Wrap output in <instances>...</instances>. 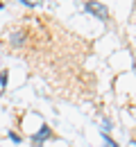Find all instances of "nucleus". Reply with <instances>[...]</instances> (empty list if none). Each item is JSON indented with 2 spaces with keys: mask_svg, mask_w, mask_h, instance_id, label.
I'll return each instance as SVG.
<instances>
[{
  "mask_svg": "<svg viewBox=\"0 0 136 147\" xmlns=\"http://www.w3.org/2000/svg\"><path fill=\"white\" fill-rule=\"evenodd\" d=\"M23 5H27V7H37L39 5V0H20Z\"/></svg>",
  "mask_w": 136,
  "mask_h": 147,
  "instance_id": "obj_4",
  "label": "nucleus"
},
{
  "mask_svg": "<svg viewBox=\"0 0 136 147\" xmlns=\"http://www.w3.org/2000/svg\"><path fill=\"white\" fill-rule=\"evenodd\" d=\"M0 84H2V86L7 84V70H2V75H0Z\"/></svg>",
  "mask_w": 136,
  "mask_h": 147,
  "instance_id": "obj_6",
  "label": "nucleus"
},
{
  "mask_svg": "<svg viewBox=\"0 0 136 147\" xmlns=\"http://www.w3.org/2000/svg\"><path fill=\"white\" fill-rule=\"evenodd\" d=\"M84 9H86V11H91V14H95L100 20H109V9H107L102 2L89 0V2H84Z\"/></svg>",
  "mask_w": 136,
  "mask_h": 147,
  "instance_id": "obj_1",
  "label": "nucleus"
},
{
  "mask_svg": "<svg viewBox=\"0 0 136 147\" xmlns=\"http://www.w3.org/2000/svg\"><path fill=\"white\" fill-rule=\"evenodd\" d=\"M12 43H14V45H20V43H23V34H14V36H12Z\"/></svg>",
  "mask_w": 136,
  "mask_h": 147,
  "instance_id": "obj_3",
  "label": "nucleus"
},
{
  "mask_svg": "<svg viewBox=\"0 0 136 147\" xmlns=\"http://www.w3.org/2000/svg\"><path fill=\"white\" fill-rule=\"evenodd\" d=\"M104 143H107V147H118L114 140H109V138H107V134H104Z\"/></svg>",
  "mask_w": 136,
  "mask_h": 147,
  "instance_id": "obj_7",
  "label": "nucleus"
},
{
  "mask_svg": "<svg viewBox=\"0 0 136 147\" xmlns=\"http://www.w3.org/2000/svg\"><path fill=\"white\" fill-rule=\"evenodd\" d=\"M50 136H52V129L48 127V125H43V127L39 129V134H34V136H32V143L39 147V145H43V140H48Z\"/></svg>",
  "mask_w": 136,
  "mask_h": 147,
  "instance_id": "obj_2",
  "label": "nucleus"
},
{
  "mask_svg": "<svg viewBox=\"0 0 136 147\" xmlns=\"http://www.w3.org/2000/svg\"><path fill=\"white\" fill-rule=\"evenodd\" d=\"M9 138H12L14 143H20V136H18V134H14V131H9Z\"/></svg>",
  "mask_w": 136,
  "mask_h": 147,
  "instance_id": "obj_5",
  "label": "nucleus"
}]
</instances>
